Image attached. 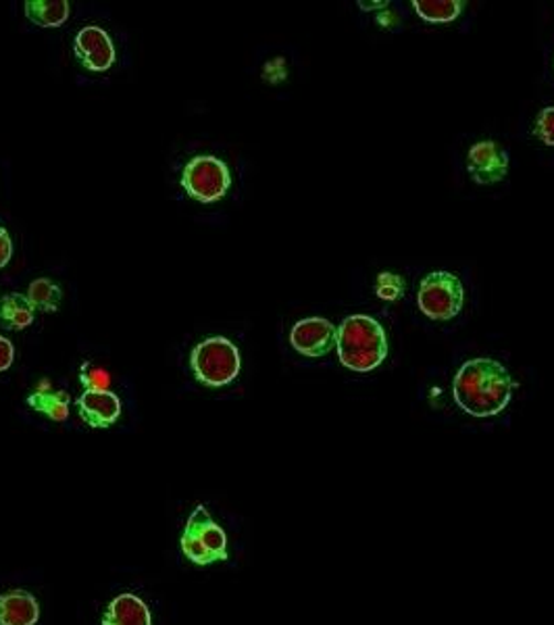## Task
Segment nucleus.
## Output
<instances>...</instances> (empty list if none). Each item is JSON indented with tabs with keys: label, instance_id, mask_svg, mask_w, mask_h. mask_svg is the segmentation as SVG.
<instances>
[{
	"label": "nucleus",
	"instance_id": "1",
	"mask_svg": "<svg viewBox=\"0 0 554 625\" xmlns=\"http://www.w3.org/2000/svg\"><path fill=\"white\" fill-rule=\"evenodd\" d=\"M517 388L519 384L502 363L478 357L460 365L453 379V398L467 416L484 419L502 413Z\"/></svg>",
	"mask_w": 554,
	"mask_h": 625
},
{
	"label": "nucleus",
	"instance_id": "2",
	"mask_svg": "<svg viewBox=\"0 0 554 625\" xmlns=\"http://www.w3.org/2000/svg\"><path fill=\"white\" fill-rule=\"evenodd\" d=\"M336 348L338 359L346 369L357 374H371L388 357L390 342L378 320L369 315H350L338 327Z\"/></svg>",
	"mask_w": 554,
	"mask_h": 625
},
{
	"label": "nucleus",
	"instance_id": "3",
	"mask_svg": "<svg viewBox=\"0 0 554 625\" xmlns=\"http://www.w3.org/2000/svg\"><path fill=\"white\" fill-rule=\"evenodd\" d=\"M182 554L198 568H207L217 561H228V536L224 528L210 517L205 505L191 513L184 531L180 536Z\"/></svg>",
	"mask_w": 554,
	"mask_h": 625
},
{
	"label": "nucleus",
	"instance_id": "4",
	"mask_svg": "<svg viewBox=\"0 0 554 625\" xmlns=\"http://www.w3.org/2000/svg\"><path fill=\"white\" fill-rule=\"evenodd\" d=\"M191 369L198 384L224 388L240 376V351L226 336H210L192 348Z\"/></svg>",
	"mask_w": 554,
	"mask_h": 625
},
{
	"label": "nucleus",
	"instance_id": "5",
	"mask_svg": "<svg viewBox=\"0 0 554 625\" xmlns=\"http://www.w3.org/2000/svg\"><path fill=\"white\" fill-rule=\"evenodd\" d=\"M180 182L192 201L210 205L230 192L231 170L215 154H198L186 163Z\"/></svg>",
	"mask_w": 554,
	"mask_h": 625
},
{
	"label": "nucleus",
	"instance_id": "6",
	"mask_svg": "<svg viewBox=\"0 0 554 625\" xmlns=\"http://www.w3.org/2000/svg\"><path fill=\"white\" fill-rule=\"evenodd\" d=\"M465 303L459 276L450 271H432L421 280L417 304L421 313L434 322L455 320Z\"/></svg>",
	"mask_w": 554,
	"mask_h": 625
},
{
	"label": "nucleus",
	"instance_id": "7",
	"mask_svg": "<svg viewBox=\"0 0 554 625\" xmlns=\"http://www.w3.org/2000/svg\"><path fill=\"white\" fill-rule=\"evenodd\" d=\"M74 55L86 72L102 74L109 72L116 63V44L102 28L86 25L76 34Z\"/></svg>",
	"mask_w": 554,
	"mask_h": 625
},
{
	"label": "nucleus",
	"instance_id": "8",
	"mask_svg": "<svg viewBox=\"0 0 554 625\" xmlns=\"http://www.w3.org/2000/svg\"><path fill=\"white\" fill-rule=\"evenodd\" d=\"M338 327L324 317L301 320L290 332V344L296 353L308 359H322L336 346Z\"/></svg>",
	"mask_w": 554,
	"mask_h": 625
},
{
	"label": "nucleus",
	"instance_id": "9",
	"mask_svg": "<svg viewBox=\"0 0 554 625\" xmlns=\"http://www.w3.org/2000/svg\"><path fill=\"white\" fill-rule=\"evenodd\" d=\"M467 171L479 186H492L509 175V154L495 140H484L467 152Z\"/></svg>",
	"mask_w": 554,
	"mask_h": 625
},
{
	"label": "nucleus",
	"instance_id": "10",
	"mask_svg": "<svg viewBox=\"0 0 554 625\" xmlns=\"http://www.w3.org/2000/svg\"><path fill=\"white\" fill-rule=\"evenodd\" d=\"M77 416L93 430H105L116 425L121 417V400L116 392H84L76 400Z\"/></svg>",
	"mask_w": 554,
	"mask_h": 625
},
{
	"label": "nucleus",
	"instance_id": "11",
	"mask_svg": "<svg viewBox=\"0 0 554 625\" xmlns=\"http://www.w3.org/2000/svg\"><path fill=\"white\" fill-rule=\"evenodd\" d=\"M100 625H153V615L140 596L123 592L107 605Z\"/></svg>",
	"mask_w": 554,
	"mask_h": 625
},
{
	"label": "nucleus",
	"instance_id": "12",
	"mask_svg": "<svg viewBox=\"0 0 554 625\" xmlns=\"http://www.w3.org/2000/svg\"><path fill=\"white\" fill-rule=\"evenodd\" d=\"M40 605L28 590H9L0 594V625H36Z\"/></svg>",
	"mask_w": 554,
	"mask_h": 625
},
{
	"label": "nucleus",
	"instance_id": "13",
	"mask_svg": "<svg viewBox=\"0 0 554 625\" xmlns=\"http://www.w3.org/2000/svg\"><path fill=\"white\" fill-rule=\"evenodd\" d=\"M25 402L32 411L48 417L51 421H67L69 419L72 397L65 390H53L48 381H40L39 388H34L30 392Z\"/></svg>",
	"mask_w": 554,
	"mask_h": 625
},
{
	"label": "nucleus",
	"instance_id": "14",
	"mask_svg": "<svg viewBox=\"0 0 554 625\" xmlns=\"http://www.w3.org/2000/svg\"><path fill=\"white\" fill-rule=\"evenodd\" d=\"M36 320V309L25 299V294L11 292L0 297V325L11 332H21Z\"/></svg>",
	"mask_w": 554,
	"mask_h": 625
},
{
	"label": "nucleus",
	"instance_id": "15",
	"mask_svg": "<svg viewBox=\"0 0 554 625\" xmlns=\"http://www.w3.org/2000/svg\"><path fill=\"white\" fill-rule=\"evenodd\" d=\"M25 18L39 28H61L69 20L67 0H25Z\"/></svg>",
	"mask_w": 554,
	"mask_h": 625
},
{
	"label": "nucleus",
	"instance_id": "16",
	"mask_svg": "<svg viewBox=\"0 0 554 625\" xmlns=\"http://www.w3.org/2000/svg\"><path fill=\"white\" fill-rule=\"evenodd\" d=\"M413 9L427 23H453L465 9V0H413Z\"/></svg>",
	"mask_w": 554,
	"mask_h": 625
},
{
	"label": "nucleus",
	"instance_id": "17",
	"mask_svg": "<svg viewBox=\"0 0 554 625\" xmlns=\"http://www.w3.org/2000/svg\"><path fill=\"white\" fill-rule=\"evenodd\" d=\"M25 299L30 301V304L36 311L57 313L58 309H61V303H63V290H61V285L57 282H53L48 278H39V280H34L32 284L28 285Z\"/></svg>",
	"mask_w": 554,
	"mask_h": 625
},
{
	"label": "nucleus",
	"instance_id": "18",
	"mask_svg": "<svg viewBox=\"0 0 554 625\" xmlns=\"http://www.w3.org/2000/svg\"><path fill=\"white\" fill-rule=\"evenodd\" d=\"M79 384L84 388V392H105L111 386V376L107 369L98 367L93 360H86L79 367Z\"/></svg>",
	"mask_w": 554,
	"mask_h": 625
},
{
	"label": "nucleus",
	"instance_id": "19",
	"mask_svg": "<svg viewBox=\"0 0 554 625\" xmlns=\"http://www.w3.org/2000/svg\"><path fill=\"white\" fill-rule=\"evenodd\" d=\"M406 284L399 273L392 271H382L376 280V294L385 301V303H397L404 297Z\"/></svg>",
	"mask_w": 554,
	"mask_h": 625
},
{
	"label": "nucleus",
	"instance_id": "20",
	"mask_svg": "<svg viewBox=\"0 0 554 625\" xmlns=\"http://www.w3.org/2000/svg\"><path fill=\"white\" fill-rule=\"evenodd\" d=\"M534 136L546 147H554V107H544L535 117Z\"/></svg>",
	"mask_w": 554,
	"mask_h": 625
},
{
	"label": "nucleus",
	"instance_id": "21",
	"mask_svg": "<svg viewBox=\"0 0 554 625\" xmlns=\"http://www.w3.org/2000/svg\"><path fill=\"white\" fill-rule=\"evenodd\" d=\"M287 76L286 61L282 57L271 58L265 69H263V77L271 82V84H278V82H284Z\"/></svg>",
	"mask_w": 554,
	"mask_h": 625
},
{
	"label": "nucleus",
	"instance_id": "22",
	"mask_svg": "<svg viewBox=\"0 0 554 625\" xmlns=\"http://www.w3.org/2000/svg\"><path fill=\"white\" fill-rule=\"evenodd\" d=\"M15 360V346L13 342L4 336H0V374L7 371Z\"/></svg>",
	"mask_w": 554,
	"mask_h": 625
},
{
	"label": "nucleus",
	"instance_id": "23",
	"mask_svg": "<svg viewBox=\"0 0 554 625\" xmlns=\"http://www.w3.org/2000/svg\"><path fill=\"white\" fill-rule=\"evenodd\" d=\"M11 257H13V240H11V234L0 226V269L9 266Z\"/></svg>",
	"mask_w": 554,
	"mask_h": 625
},
{
	"label": "nucleus",
	"instance_id": "24",
	"mask_svg": "<svg viewBox=\"0 0 554 625\" xmlns=\"http://www.w3.org/2000/svg\"><path fill=\"white\" fill-rule=\"evenodd\" d=\"M359 7L361 11H385L390 9V2L388 0H359Z\"/></svg>",
	"mask_w": 554,
	"mask_h": 625
},
{
	"label": "nucleus",
	"instance_id": "25",
	"mask_svg": "<svg viewBox=\"0 0 554 625\" xmlns=\"http://www.w3.org/2000/svg\"><path fill=\"white\" fill-rule=\"evenodd\" d=\"M378 23H380L382 28H394V25H399V18L392 13V9H385V11H382V13L378 15Z\"/></svg>",
	"mask_w": 554,
	"mask_h": 625
}]
</instances>
